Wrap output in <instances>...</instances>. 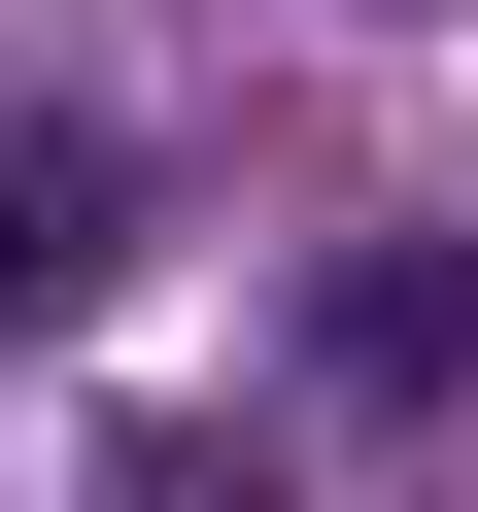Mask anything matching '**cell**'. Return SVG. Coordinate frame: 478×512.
Listing matches in <instances>:
<instances>
[{"mask_svg": "<svg viewBox=\"0 0 478 512\" xmlns=\"http://www.w3.org/2000/svg\"><path fill=\"white\" fill-rule=\"evenodd\" d=\"M137 274V137H69V103H0V342H69Z\"/></svg>", "mask_w": 478, "mask_h": 512, "instance_id": "obj_1", "label": "cell"}, {"mask_svg": "<svg viewBox=\"0 0 478 512\" xmlns=\"http://www.w3.org/2000/svg\"><path fill=\"white\" fill-rule=\"evenodd\" d=\"M308 376L342 410H444L478 376V239H342V274H308Z\"/></svg>", "mask_w": 478, "mask_h": 512, "instance_id": "obj_2", "label": "cell"}, {"mask_svg": "<svg viewBox=\"0 0 478 512\" xmlns=\"http://www.w3.org/2000/svg\"><path fill=\"white\" fill-rule=\"evenodd\" d=\"M137 512H239V478H205V444H137Z\"/></svg>", "mask_w": 478, "mask_h": 512, "instance_id": "obj_3", "label": "cell"}]
</instances>
